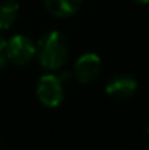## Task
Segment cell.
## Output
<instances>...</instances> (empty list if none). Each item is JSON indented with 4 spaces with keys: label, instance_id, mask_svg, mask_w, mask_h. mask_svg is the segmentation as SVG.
Returning <instances> with one entry per match:
<instances>
[{
    "label": "cell",
    "instance_id": "obj_3",
    "mask_svg": "<svg viewBox=\"0 0 149 150\" xmlns=\"http://www.w3.org/2000/svg\"><path fill=\"white\" fill-rule=\"evenodd\" d=\"M35 51H37V47L28 37L15 35L7 41L6 55H7V60H10V63L16 66H25L34 58Z\"/></svg>",
    "mask_w": 149,
    "mask_h": 150
},
{
    "label": "cell",
    "instance_id": "obj_6",
    "mask_svg": "<svg viewBox=\"0 0 149 150\" xmlns=\"http://www.w3.org/2000/svg\"><path fill=\"white\" fill-rule=\"evenodd\" d=\"M82 0H44L47 12L56 18H69L78 12Z\"/></svg>",
    "mask_w": 149,
    "mask_h": 150
},
{
    "label": "cell",
    "instance_id": "obj_2",
    "mask_svg": "<svg viewBox=\"0 0 149 150\" xmlns=\"http://www.w3.org/2000/svg\"><path fill=\"white\" fill-rule=\"evenodd\" d=\"M37 96L44 106L56 108L64 98V88L61 77L56 74H44L37 83Z\"/></svg>",
    "mask_w": 149,
    "mask_h": 150
},
{
    "label": "cell",
    "instance_id": "obj_5",
    "mask_svg": "<svg viewBox=\"0 0 149 150\" xmlns=\"http://www.w3.org/2000/svg\"><path fill=\"white\" fill-rule=\"evenodd\" d=\"M136 89H138V83H136L135 77H132L130 74H124V73L114 74L107 82V86H105L107 95L118 100L132 98L135 95Z\"/></svg>",
    "mask_w": 149,
    "mask_h": 150
},
{
    "label": "cell",
    "instance_id": "obj_9",
    "mask_svg": "<svg viewBox=\"0 0 149 150\" xmlns=\"http://www.w3.org/2000/svg\"><path fill=\"white\" fill-rule=\"evenodd\" d=\"M136 3H140V4H149V0H135Z\"/></svg>",
    "mask_w": 149,
    "mask_h": 150
},
{
    "label": "cell",
    "instance_id": "obj_1",
    "mask_svg": "<svg viewBox=\"0 0 149 150\" xmlns=\"http://www.w3.org/2000/svg\"><path fill=\"white\" fill-rule=\"evenodd\" d=\"M35 55L44 69L57 70L69 58V42L58 31H48L40 38Z\"/></svg>",
    "mask_w": 149,
    "mask_h": 150
},
{
    "label": "cell",
    "instance_id": "obj_7",
    "mask_svg": "<svg viewBox=\"0 0 149 150\" xmlns=\"http://www.w3.org/2000/svg\"><path fill=\"white\" fill-rule=\"evenodd\" d=\"M19 12V4L16 0H0V29L10 28Z\"/></svg>",
    "mask_w": 149,
    "mask_h": 150
},
{
    "label": "cell",
    "instance_id": "obj_8",
    "mask_svg": "<svg viewBox=\"0 0 149 150\" xmlns=\"http://www.w3.org/2000/svg\"><path fill=\"white\" fill-rule=\"evenodd\" d=\"M6 47H7V41L0 35V69L6 64L7 61V55H6Z\"/></svg>",
    "mask_w": 149,
    "mask_h": 150
},
{
    "label": "cell",
    "instance_id": "obj_4",
    "mask_svg": "<svg viewBox=\"0 0 149 150\" xmlns=\"http://www.w3.org/2000/svg\"><path fill=\"white\" fill-rule=\"evenodd\" d=\"M99 73H101V58L94 52H86L81 55L73 66V76L82 85L94 82L99 76Z\"/></svg>",
    "mask_w": 149,
    "mask_h": 150
},
{
    "label": "cell",
    "instance_id": "obj_10",
    "mask_svg": "<svg viewBox=\"0 0 149 150\" xmlns=\"http://www.w3.org/2000/svg\"><path fill=\"white\" fill-rule=\"evenodd\" d=\"M148 136H149V124H148Z\"/></svg>",
    "mask_w": 149,
    "mask_h": 150
}]
</instances>
